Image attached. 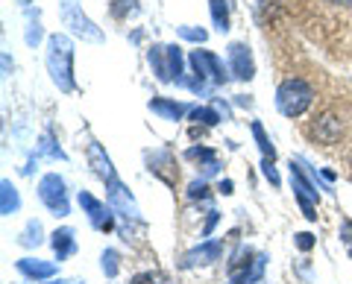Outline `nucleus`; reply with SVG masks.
<instances>
[{"instance_id":"f257e3e1","label":"nucleus","mask_w":352,"mask_h":284,"mask_svg":"<svg viewBox=\"0 0 352 284\" xmlns=\"http://www.w3.org/2000/svg\"><path fill=\"white\" fill-rule=\"evenodd\" d=\"M47 68L59 88L68 94L74 91V45L68 36H50L47 38Z\"/></svg>"},{"instance_id":"f03ea898","label":"nucleus","mask_w":352,"mask_h":284,"mask_svg":"<svg viewBox=\"0 0 352 284\" xmlns=\"http://www.w3.org/2000/svg\"><path fill=\"white\" fill-rule=\"evenodd\" d=\"M314 100V88L305 80H285L276 91V106L285 117H300Z\"/></svg>"},{"instance_id":"7ed1b4c3","label":"nucleus","mask_w":352,"mask_h":284,"mask_svg":"<svg viewBox=\"0 0 352 284\" xmlns=\"http://www.w3.org/2000/svg\"><path fill=\"white\" fill-rule=\"evenodd\" d=\"M150 64H153V71H156V76L162 82H170L176 80L179 82L182 80V53L179 47H153L150 50Z\"/></svg>"},{"instance_id":"20e7f679","label":"nucleus","mask_w":352,"mask_h":284,"mask_svg":"<svg viewBox=\"0 0 352 284\" xmlns=\"http://www.w3.org/2000/svg\"><path fill=\"white\" fill-rule=\"evenodd\" d=\"M38 196L50 209V214H56V217L68 214V193H65V182L59 173H47V176L38 182Z\"/></svg>"},{"instance_id":"39448f33","label":"nucleus","mask_w":352,"mask_h":284,"mask_svg":"<svg viewBox=\"0 0 352 284\" xmlns=\"http://www.w3.org/2000/svg\"><path fill=\"white\" fill-rule=\"evenodd\" d=\"M62 21H65V27H71V32H76L80 38H85V41H103V32L80 12V6H76L74 0H62Z\"/></svg>"},{"instance_id":"423d86ee","label":"nucleus","mask_w":352,"mask_h":284,"mask_svg":"<svg viewBox=\"0 0 352 284\" xmlns=\"http://www.w3.org/2000/svg\"><path fill=\"white\" fill-rule=\"evenodd\" d=\"M191 68L197 73V80H212L214 85H223L226 82V68L214 53L208 50H194L191 53Z\"/></svg>"},{"instance_id":"0eeeda50","label":"nucleus","mask_w":352,"mask_h":284,"mask_svg":"<svg viewBox=\"0 0 352 284\" xmlns=\"http://www.w3.org/2000/svg\"><path fill=\"white\" fill-rule=\"evenodd\" d=\"M80 205L85 209L88 220H91V226L97 228V232H112V228H115V217H112L115 209H112V205L100 202L97 196L85 193V191H80Z\"/></svg>"},{"instance_id":"6e6552de","label":"nucleus","mask_w":352,"mask_h":284,"mask_svg":"<svg viewBox=\"0 0 352 284\" xmlns=\"http://www.w3.org/2000/svg\"><path fill=\"white\" fill-rule=\"evenodd\" d=\"M109 205L124 217V220H138V205H135V200H132V193L120 185L118 179L115 182H109Z\"/></svg>"},{"instance_id":"1a4fd4ad","label":"nucleus","mask_w":352,"mask_h":284,"mask_svg":"<svg viewBox=\"0 0 352 284\" xmlns=\"http://www.w3.org/2000/svg\"><path fill=\"white\" fill-rule=\"evenodd\" d=\"M229 68H232V73L238 76V80L250 82L252 76H256V64H252V53L247 45H229Z\"/></svg>"},{"instance_id":"9d476101","label":"nucleus","mask_w":352,"mask_h":284,"mask_svg":"<svg viewBox=\"0 0 352 284\" xmlns=\"http://www.w3.org/2000/svg\"><path fill=\"white\" fill-rule=\"evenodd\" d=\"M220 255H223V244H220V240H206V244H200L197 249H191V252L182 258V267L212 264V261H217Z\"/></svg>"},{"instance_id":"9b49d317","label":"nucleus","mask_w":352,"mask_h":284,"mask_svg":"<svg viewBox=\"0 0 352 284\" xmlns=\"http://www.w3.org/2000/svg\"><path fill=\"white\" fill-rule=\"evenodd\" d=\"M18 270L24 272L27 279H53L56 276V264H50V261H38V258H21L18 261Z\"/></svg>"},{"instance_id":"f8f14e48","label":"nucleus","mask_w":352,"mask_h":284,"mask_svg":"<svg viewBox=\"0 0 352 284\" xmlns=\"http://www.w3.org/2000/svg\"><path fill=\"white\" fill-rule=\"evenodd\" d=\"M53 252H56V258L59 261H65V258H71L74 252H76V237H74V228H56L53 232Z\"/></svg>"},{"instance_id":"ddd939ff","label":"nucleus","mask_w":352,"mask_h":284,"mask_svg":"<svg viewBox=\"0 0 352 284\" xmlns=\"http://www.w3.org/2000/svg\"><path fill=\"white\" fill-rule=\"evenodd\" d=\"M88 158H91V165H94V170L100 173V179L109 185V182H115L118 176H115V167H112V161H109V156L106 152L97 147V144H91L88 147Z\"/></svg>"},{"instance_id":"4468645a","label":"nucleus","mask_w":352,"mask_h":284,"mask_svg":"<svg viewBox=\"0 0 352 284\" xmlns=\"http://www.w3.org/2000/svg\"><path fill=\"white\" fill-rule=\"evenodd\" d=\"M150 112H156L162 117H168V120H179L188 108H185L182 103H173V100H162V97H156V100H150Z\"/></svg>"},{"instance_id":"2eb2a0df","label":"nucleus","mask_w":352,"mask_h":284,"mask_svg":"<svg viewBox=\"0 0 352 284\" xmlns=\"http://www.w3.org/2000/svg\"><path fill=\"white\" fill-rule=\"evenodd\" d=\"M0 214L3 217H9V214H15L18 209H21V200H18V191L12 188V182L9 179H3V185H0Z\"/></svg>"},{"instance_id":"dca6fc26","label":"nucleus","mask_w":352,"mask_h":284,"mask_svg":"<svg viewBox=\"0 0 352 284\" xmlns=\"http://www.w3.org/2000/svg\"><path fill=\"white\" fill-rule=\"evenodd\" d=\"M212 3V21L217 32H226L229 29V9H226V0H208Z\"/></svg>"},{"instance_id":"f3484780","label":"nucleus","mask_w":352,"mask_h":284,"mask_svg":"<svg viewBox=\"0 0 352 284\" xmlns=\"http://www.w3.org/2000/svg\"><path fill=\"white\" fill-rule=\"evenodd\" d=\"M252 135H256V141H258V147H261V152H264V158H276V150H273V144H270V138L267 135H264V126L258 123V120H256V123H252Z\"/></svg>"},{"instance_id":"a211bd4d","label":"nucleus","mask_w":352,"mask_h":284,"mask_svg":"<svg viewBox=\"0 0 352 284\" xmlns=\"http://www.w3.org/2000/svg\"><path fill=\"white\" fill-rule=\"evenodd\" d=\"M21 244H24V246H38L41 244V223L30 220L27 223V232L21 235Z\"/></svg>"},{"instance_id":"6ab92c4d","label":"nucleus","mask_w":352,"mask_h":284,"mask_svg":"<svg viewBox=\"0 0 352 284\" xmlns=\"http://www.w3.org/2000/svg\"><path fill=\"white\" fill-rule=\"evenodd\" d=\"M188 196H191V200H200V202H208V200H212V193H208L206 179L191 182V185H188Z\"/></svg>"},{"instance_id":"aec40b11","label":"nucleus","mask_w":352,"mask_h":284,"mask_svg":"<svg viewBox=\"0 0 352 284\" xmlns=\"http://www.w3.org/2000/svg\"><path fill=\"white\" fill-rule=\"evenodd\" d=\"M188 158H194V161H206V165H214L217 161V156H214V150H206V147H191L188 152H185ZM203 165V167H206Z\"/></svg>"},{"instance_id":"412c9836","label":"nucleus","mask_w":352,"mask_h":284,"mask_svg":"<svg viewBox=\"0 0 352 284\" xmlns=\"http://www.w3.org/2000/svg\"><path fill=\"white\" fill-rule=\"evenodd\" d=\"M191 117L197 120V123H206V126H214L217 120H220V115L214 112V108H194Z\"/></svg>"},{"instance_id":"4be33fe9","label":"nucleus","mask_w":352,"mask_h":284,"mask_svg":"<svg viewBox=\"0 0 352 284\" xmlns=\"http://www.w3.org/2000/svg\"><path fill=\"white\" fill-rule=\"evenodd\" d=\"M112 12L118 18H126V15H135L138 12V0H115V6H112Z\"/></svg>"},{"instance_id":"5701e85b","label":"nucleus","mask_w":352,"mask_h":284,"mask_svg":"<svg viewBox=\"0 0 352 284\" xmlns=\"http://www.w3.org/2000/svg\"><path fill=\"white\" fill-rule=\"evenodd\" d=\"M129 284H168V279L162 272H138L135 279H129Z\"/></svg>"},{"instance_id":"b1692460","label":"nucleus","mask_w":352,"mask_h":284,"mask_svg":"<svg viewBox=\"0 0 352 284\" xmlns=\"http://www.w3.org/2000/svg\"><path fill=\"white\" fill-rule=\"evenodd\" d=\"M103 272L109 279L118 276V252H115V249H106V252H103Z\"/></svg>"},{"instance_id":"393cba45","label":"nucleus","mask_w":352,"mask_h":284,"mask_svg":"<svg viewBox=\"0 0 352 284\" xmlns=\"http://www.w3.org/2000/svg\"><path fill=\"white\" fill-rule=\"evenodd\" d=\"M176 32H179L182 38H188V41H197V45H203L206 41V29H197V27H176Z\"/></svg>"},{"instance_id":"a878e982","label":"nucleus","mask_w":352,"mask_h":284,"mask_svg":"<svg viewBox=\"0 0 352 284\" xmlns=\"http://www.w3.org/2000/svg\"><path fill=\"white\" fill-rule=\"evenodd\" d=\"M41 38V27H38V18L36 21H32V12H30V29H27V45L32 47V45H36V41Z\"/></svg>"},{"instance_id":"bb28decb","label":"nucleus","mask_w":352,"mask_h":284,"mask_svg":"<svg viewBox=\"0 0 352 284\" xmlns=\"http://www.w3.org/2000/svg\"><path fill=\"white\" fill-rule=\"evenodd\" d=\"M340 240L346 244V252L352 255V220H344V226H340Z\"/></svg>"},{"instance_id":"cd10ccee","label":"nucleus","mask_w":352,"mask_h":284,"mask_svg":"<svg viewBox=\"0 0 352 284\" xmlns=\"http://www.w3.org/2000/svg\"><path fill=\"white\" fill-rule=\"evenodd\" d=\"M41 152H47V156H53V158H65V156H62V150H59V147H53L50 135H44V141H41Z\"/></svg>"},{"instance_id":"c85d7f7f","label":"nucleus","mask_w":352,"mask_h":284,"mask_svg":"<svg viewBox=\"0 0 352 284\" xmlns=\"http://www.w3.org/2000/svg\"><path fill=\"white\" fill-rule=\"evenodd\" d=\"M296 246H300L302 252H308V249L314 246V235H308V232H300V235H296Z\"/></svg>"},{"instance_id":"c756f323","label":"nucleus","mask_w":352,"mask_h":284,"mask_svg":"<svg viewBox=\"0 0 352 284\" xmlns=\"http://www.w3.org/2000/svg\"><path fill=\"white\" fill-rule=\"evenodd\" d=\"M264 176H267L273 185H279V173H276V167H273L270 158H264Z\"/></svg>"},{"instance_id":"7c9ffc66","label":"nucleus","mask_w":352,"mask_h":284,"mask_svg":"<svg viewBox=\"0 0 352 284\" xmlns=\"http://www.w3.org/2000/svg\"><path fill=\"white\" fill-rule=\"evenodd\" d=\"M214 223H217V211H208V223H206V228H203V235L208 237L212 235V228H214Z\"/></svg>"},{"instance_id":"2f4dec72","label":"nucleus","mask_w":352,"mask_h":284,"mask_svg":"<svg viewBox=\"0 0 352 284\" xmlns=\"http://www.w3.org/2000/svg\"><path fill=\"white\" fill-rule=\"evenodd\" d=\"M217 191H220V193H232V182H229V179H226V182H220V188H217Z\"/></svg>"},{"instance_id":"473e14b6","label":"nucleus","mask_w":352,"mask_h":284,"mask_svg":"<svg viewBox=\"0 0 352 284\" xmlns=\"http://www.w3.org/2000/svg\"><path fill=\"white\" fill-rule=\"evenodd\" d=\"M329 3H338V6H352V0H329Z\"/></svg>"},{"instance_id":"72a5a7b5","label":"nucleus","mask_w":352,"mask_h":284,"mask_svg":"<svg viewBox=\"0 0 352 284\" xmlns=\"http://www.w3.org/2000/svg\"><path fill=\"white\" fill-rule=\"evenodd\" d=\"M56 284H82V281H56Z\"/></svg>"},{"instance_id":"f704fd0d","label":"nucleus","mask_w":352,"mask_h":284,"mask_svg":"<svg viewBox=\"0 0 352 284\" xmlns=\"http://www.w3.org/2000/svg\"><path fill=\"white\" fill-rule=\"evenodd\" d=\"M258 284H261V281H258Z\"/></svg>"}]
</instances>
